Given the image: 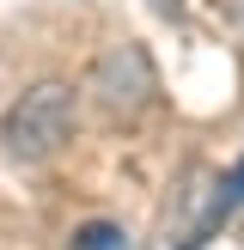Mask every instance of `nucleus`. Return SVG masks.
Masks as SVG:
<instances>
[{
	"mask_svg": "<svg viewBox=\"0 0 244 250\" xmlns=\"http://www.w3.org/2000/svg\"><path fill=\"white\" fill-rule=\"evenodd\" d=\"M73 134V85L67 80H37L31 92L12 98L6 122H0V141L12 159H55Z\"/></svg>",
	"mask_w": 244,
	"mask_h": 250,
	"instance_id": "f257e3e1",
	"label": "nucleus"
},
{
	"mask_svg": "<svg viewBox=\"0 0 244 250\" xmlns=\"http://www.w3.org/2000/svg\"><path fill=\"white\" fill-rule=\"evenodd\" d=\"M92 92L104 104V116H134V110L153 98V61H146L141 43H116L98 55V73H92Z\"/></svg>",
	"mask_w": 244,
	"mask_h": 250,
	"instance_id": "f03ea898",
	"label": "nucleus"
},
{
	"mask_svg": "<svg viewBox=\"0 0 244 250\" xmlns=\"http://www.w3.org/2000/svg\"><path fill=\"white\" fill-rule=\"evenodd\" d=\"M73 250H122V232L116 226H85L80 238H73Z\"/></svg>",
	"mask_w": 244,
	"mask_h": 250,
	"instance_id": "7ed1b4c3",
	"label": "nucleus"
}]
</instances>
